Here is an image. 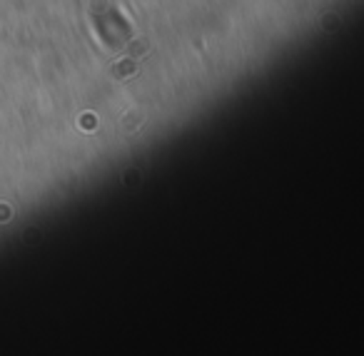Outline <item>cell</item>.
<instances>
[{
    "instance_id": "cell-1",
    "label": "cell",
    "mask_w": 364,
    "mask_h": 356,
    "mask_svg": "<svg viewBox=\"0 0 364 356\" xmlns=\"http://www.w3.org/2000/svg\"><path fill=\"white\" fill-rule=\"evenodd\" d=\"M130 53H132V55H140V53H147V43H140V41L130 43Z\"/></svg>"
}]
</instances>
